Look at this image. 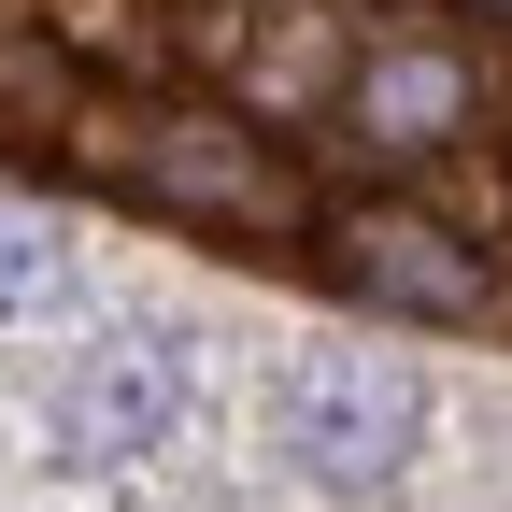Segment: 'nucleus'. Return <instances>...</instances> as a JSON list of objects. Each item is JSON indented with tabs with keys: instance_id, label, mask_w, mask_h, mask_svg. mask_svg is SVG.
<instances>
[{
	"instance_id": "4",
	"label": "nucleus",
	"mask_w": 512,
	"mask_h": 512,
	"mask_svg": "<svg viewBox=\"0 0 512 512\" xmlns=\"http://www.w3.org/2000/svg\"><path fill=\"white\" fill-rule=\"evenodd\" d=\"M342 128L370 157H456L470 128H484V43L470 29H370L356 43V72H342Z\"/></svg>"
},
{
	"instance_id": "2",
	"label": "nucleus",
	"mask_w": 512,
	"mask_h": 512,
	"mask_svg": "<svg viewBox=\"0 0 512 512\" xmlns=\"http://www.w3.org/2000/svg\"><path fill=\"white\" fill-rule=\"evenodd\" d=\"M313 256H328V285L356 313H399V328H484L498 313V256L456 228V214H427V200H342V214H313Z\"/></svg>"
},
{
	"instance_id": "7",
	"label": "nucleus",
	"mask_w": 512,
	"mask_h": 512,
	"mask_svg": "<svg viewBox=\"0 0 512 512\" xmlns=\"http://www.w3.org/2000/svg\"><path fill=\"white\" fill-rule=\"evenodd\" d=\"M57 299H72V242L0 200V328H29V313H57Z\"/></svg>"
},
{
	"instance_id": "5",
	"label": "nucleus",
	"mask_w": 512,
	"mask_h": 512,
	"mask_svg": "<svg viewBox=\"0 0 512 512\" xmlns=\"http://www.w3.org/2000/svg\"><path fill=\"white\" fill-rule=\"evenodd\" d=\"M214 43H228V86L214 100H242L256 128H285V114H342V72H356V43H342V15L328 0H228L214 15Z\"/></svg>"
},
{
	"instance_id": "3",
	"label": "nucleus",
	"mask_w": 512,
	"mask_h": 512,
	"mask_svg": "<svg viewBox=\"0 0 512 512\" xmlns=\"http://www.w3.org/2000/svg\"><path fill=\"white\" fill-rule=\"evenodd\" d=\"M413 441H427V370H413L399 342H313V356L285 370V456H299L313 484L370 498V484L413 470Z\"/></svg>"
},
{
	"instance_id": "6",
	"label": "nucleus",
	"mask_w": 512,
	"mask_h": 512,
	"mask_svg": "<svg viewBox=\"0 0 512 512\" xmlns=\"http://www.w3.org/2000/svg\"><path fill=\"white\" fill-rule=\"evenodd\" d=\"M171 413H185V356L128 328V342H100L72 384H57V456L72 470H128V456L171 441Z\"/></svg>"
},
{
	"instance_id": "1",
	"label": "nucleus",
	"mask_w": 512,
	"mask_h": 512,
	"mask_svg": "<svg viewBox=\"0 0 512 512\" xmlns=\"http://www.w3.org/2000/svg\"><path fill=\"white\" fill-rule=\"evenodd\" d=\"M100 157L143 185L157 214H185V228L285 242V228L328 214V200H313V171H299V143H285V128H256L242 100H157V114H128Z\"/></svg>"
}]
</instances>
